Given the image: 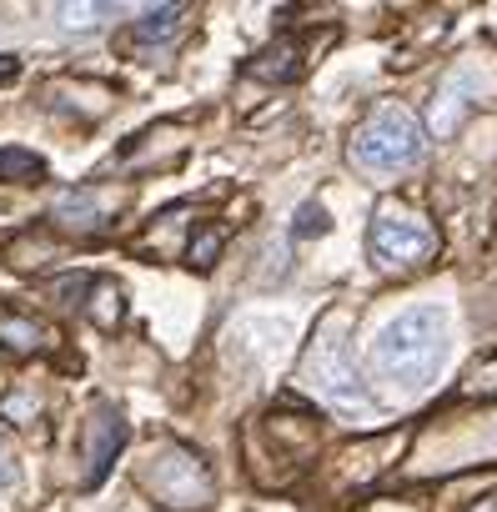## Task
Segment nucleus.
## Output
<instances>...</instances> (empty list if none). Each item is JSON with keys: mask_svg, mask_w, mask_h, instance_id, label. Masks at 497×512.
I'll use <instances>...</instances> for the list:
<instances>
[{"mask_svg": "<svg viewBox=\"0 0 497 512\" xmlns=\"http://www.w3.org/2000/svg\"><path fill=\"white\" fill-rule=\"evenodd\" d=\"M0 347L16 352V357H31V352L46 347V327H41L36 317L16 312L11 302H0Z\"/></svg>", "mask_w": 497, "mask_h": 512, "instance_id": "obj_6", "label": "nucleus"}, {"mask_svg": "<svg viewBox=\"0 0 497 512\" xmlns=\"http://www.w3.org/2000/svg\"><path fill=\"white\" fill-rule=\"evenodd\" d=\"M216 251H221V231L206 226V231H196V241H191V251H186V262H191V267H211Z\"/></svg>", "mask_w": 497, "mask_h": 512, "instance_id": "obj_11", "label": "nucleus"}, {"mask_svg": "<svg viewBox=\"0 0 497 512\" xmlns=\"http://www.w3.org/2000/svg\"><path fill=\"white\" fill-rule=\"evenodd\" d=\"M447 362V312L442 307H412L392 317L372 342V367L382 382L402 392H422Z\"/></svg>", "mask_w": 497, "mask_h": 512, "instance_id": "obj_1", "label": "nucleus"}, {"mask_svg": "<svg viewBox=\"0 0 497 512\" xmlns=\"http://www.w3.org/2000/svg\"><path fill=\"white\" fill-rule=\"evenodd\" d=\"M126 447V422L111 412V407H101L96 412V422H91V452H86V487H96V482H106V472H111V462H116V452Z\"/></svg>", "mask_w": 497, "mask_h": 512, "instance_id": "obj_5", "label": "nucleus"}, {"mask_svg": "<svg viewBox=\"0 0 497 512\" xmlns=\"http://www.w3.org/2000/svg\"><path fill=\"white\" fill-rule=\"evenodd\" d=\"M307 372H312V382H317L332 402H342V407H367V387H362V377H357V367H352V357H347L342 342H317Z\"/></svg>", "mask_w": 497, "mask_h": 512, "instance_id": "obj_4", "label": "nucleus"}, {"mask_svg": "<svg viewBox=\"0 0 497 512\" xmlns=\"http://www.w3.org/2000/svg\"><path fill=\"white\" fill-rule=\"evenodd\" d=\"M297 71H302V51H297V41H272L257 61H252V76L257 81H267V86H282V81H297Z\"/></svg>", "mask_w": 497, "mask_h": 512, "instance_id": "obj_7", "label": "nucleus"}, {"mask_svg": "<svg viewBox=\"0 0 497 512\" xmlns=\"http://www.w3.org/2000/svg\"><path fill=\"white\" fill-rule=\"evenodd\" d=\"M56 16L66 31H86V26H96V16H111V6H61Z\"/></svg>", "mask_w": 497, "mask_h": 512, "instance_id": "obj_13", "label": "nucleus"}, {"mask_svg": "<svg viewBox=\"0 0 497 512\" xmlns=\"http://www.w3.org/2000/svg\"><path fill=\"white\" fill-rule=\"evenodd\" d=\"M322 231H327V211H322L317 201H307V206L292 216V236L307 241V236H322Z\"/></svg>", "mask_w": 497, "mask_h": 512, "instance_id": "obj_12", "label": "nucleus"}, {"mask_svg": "<svg viewBox=\"0 0 497 512\" xmlns=\"http://www.w3.org/2000/svg\"><path fill=\"white\" fill-rule=\"evenodd\" d=\"M181 6H151V11H141V21H136V41L141 46H156V41H171L176 36V26H181Z\"/></svg>", "mask_w": 497, "mask_h": 512, "instance_id": "obj_9", "label": "nucleus"}, {"mask_svg": "<svg viewBox=\"0 0 497 512\" xmlns=\"http://www.w3.org/2000/svg\"><path fill=\"white\" fill-rule=\"evenodd\" d=\"M16 482V452L6 442V432H0V487H11Z\"/></svg>", "mask_w": 497, "mask_h": 512, "instance_id": "obj_14", "label": "nucleus"}, {"mask_svg": "<svg viewBox=\"0 0 497 512\" xmlns=\"http://www.w3.org/2000/svg\"><path fill=\"white\" fill-rule=\"evenodd\" d=\"M367 251H372V262L387 267V272H402V267H417L427 262V256L437 251V236L427 221L417 216H377L372 231H367Z\"/></svg>", "mask_w": 497, "mask_h": 512, "instance_id": "obj_3", "label": "nucleus"}, {"mask_svg": "<svg viewBox=\"0 0 497 512\" xmlns=\"http://www.w3.org/2000/svg\"><path fill=\"white\" fill-rule=\"evenodd\" d=\"M16 76H21V56H11V51H6V56H0V86L16 81Z\"/></svg>", "mask_w": 497, "mask_h": 512, "instance_id": "obj_15", "label": "nucleus"}, {"mask_svg": "<svg viewBox=\"0 0 497 512\" xmlns=\"http://www.w3.org/2000/svg\"><path fill=\"white\" fill-rule=\"evenodd\" d=\"M0 181H11V186H36L46 181V161L26 146H0Z\"/></svg>", "mask_w": 497, "mask_h": 512, "instance_id": "obj_8", "label": "nucleus"}, {"mask_svg": "<svg viewBox=\"0 0 497 512\" xmlns=\"http://www.w3.org/2000/svg\"><path fill=\"white\" fill-rule=\"evenodd\" d=\"M91 317L101 327H116L121 322V287L116 282H91Z\"/></svg>", "mask_w": 497, "mask_h": 512, "instance_id": "obj_10", "label": "nucleus"}, {"mask_svg": "<svg viewBox=\"0 0 497 512\" xmlns=\"http://www.w3.org/2000/svg\"><path fill=\"white\" fill-rule=\"evenodd\" d=\"M422 146H427L422 121H417L412 111H402V106H382V111H372V116L357 126L347 156H352V166L382 176V171H402V166H412V161L422 156Z\"/></svg>", "mask_w": 497, "mask_h": 512, "instance_id": "obj_2", "label": "nucleus"}]
</instances>
